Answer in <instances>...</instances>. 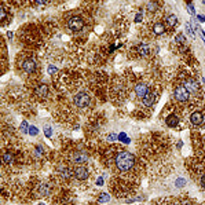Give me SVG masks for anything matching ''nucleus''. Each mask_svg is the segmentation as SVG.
<instances>
[{"instance_id": "31", "label": "nucleus", "mask_w": 205, "mask_h": 205, "mask_svg": "<svg viewBox=\"0 0 205 205\" xmlns=\"http://www.w3.org/2000/svg\"><path fill=\"white\" fill-rule=\"evenodd\" d=\"M118 138H121V141L123 142H129V139H127V136H125L124 134H120V136Z\"/></svg>"}, {"instance_id": "26", "label": "nucleus", "mask_w": 205, "mask_h": 205, "mask_svg": "<svg viewBox=\"0 0 205 205\" xmlns=\"http://www.w3.org/2000/svg\"><path fill=\"white\" fill-rule=\"evenodd\" d=\"M187 11L191 14V15H194V7H193V4H187Z\"/></svg>"}, {"instance_id": "21", "label": "nucleus", "mask_w": 205, "mask_h": 205, "mask_svg": "<svg viewBox=\"0 0 205 205\" xmlns=\"http://www.w3.org/2000/svg\"><path fill=\"white\" fill-rule=\"evenodd\" d=\"M28 132H29V135H32V136H35V135H37V128L32 125V127H29V131H28Z\"/></svg>"}, {"instance_id": "25", "label": "nucleus", "mask_w": 205, "mask_h": 205, "mask_svg": "<svg viewBox=\"0 0 205 205\" xmlns=\"http://www.w3.org/2000/svg\"><path fill=\"white\" fill-rule=\"evenodd\" d=\"M176 41L178 43H183L185 41V36H183V33H179L176 36Z\"/></svg>"}, {"instance_id": "33", "label": "nucleus", "mask_w": 205, "mask_h": 205, "mask_svg": "<svg viewBox=\"0 0 205 205\" xmlns=\"http://www.w3.org/2000/svg\"><path fill=\"white\" fill-rule=\"evenodd\" d=\"M98 186H102L103 185V179H102V178H99V179H98V183H97Z\"/></svg>"}, {"instance_id": "36", "label": "nucleus", "mask_w": 205, "mask_h": 205, "mask_svg": "<svg viewBox=\"0 0 205 205\" xmlns=\"http://www.w3.org/2000/svg\"><path fill=\"white\" fill-rule=\"evenodd\" d=\"M198 19L201 21V22H204V21H205V18H204V15H198Z\"/></svg>"}, {"instance_id": "18", "label": "nucleus", "mask_w": 205, "mask_h": 205, "mask_svg": "<svg viewBox=\"0 0 205 205\" xmlns=\"http://www.w3.org/2000/svg\"><path fill=\"white\" fill-rule=\"evenodd\" d=\"M153 30H154L156 35H162V33L165 32V26L162 24H156L154 25V28H153Z\"/></svg>"}, {"instance_id": "7", "label": "nucleus", "mask_w": 205, "mask_h": 205, "mask_svg": "<svg viewBox=\"0 0 205 205\" xmlns=\"http://www.w3.org/2000/svg\"><path fill=\"white\" fill-rule=\"evenodd\" d=\"M36 69V62L33 59H26L22 62V70L25 73H33Z\"/></svg>"}, {"instance_id": "2", "label": "nucleus", "mask_w": 205, "mask_h": 205, "mask_svg": "<svg viewBox=\"0 0 205 205\" xmlns=\"http://www.w3.org/2000/svg\"><path fill=\"white\" fill-rule=\"evenodd\" d=\"M68 26L70 30H73V32H80L81 29H83V26H84V21H83V18L79 15L70 17L68 21Z\"/></svg>"}, {"instance_id": "15", "label": "nucleus", "mask_w": 205, "mask_h": 205, "mask_svg": "<svg viewBox=\"0 0 205 205\" xmlns=\"http://www.w3.org/2000/svg\"><path fill=\"white\" fill-rule=\"evenodd\" d=\"M167 24H168L169 28H173V26H176L178 24V19H176V15H168L167 17Z\"/></svg>"}, {"instance_id": "23", "label": "nucleus", "mask_w": 205, "mask_h": 205, "mask_svg": "<svg viewBox=\"0 0 205 205\" xmlns=\"http://www.w3.org/2000/svg\"><path fill=\"white\" fill-rule=\"evenodd\" d=\"M186 33L187 35H190V36H193V30H191V26H190V24H186Z\"/></svg>"}, {"instance_id": "22", "label": "nucleus", "mask_w": 205, "mask_h": 205, "mask_svg": "<svg viewBox=\"0 0 205 205\" xmlns=\"http://www.w3.org/2000/svg\"><path fill=\"white\" fill-rule=\"evenodd\" d=\"M21 131H22V132L29 131V129H28V123H26V121H22V124H21Z\"/></svg>"}, {"instance_id": "10", "label": "nucleus", "mask_w": 205, "mask_h": 205, "mask_svg": "<svg viewBox=\"0 0 205 205\" xmlns=\"http://www.w3.org/2000/svg\"><path fill=\"white\" fill-rule=\"evenodd\" d=\"M35 94H36L37 97H41V98H45L47 95H48V87L45 84H40L39 87L36 88V91H35Z\"/></svg>"}, {"instance_id": "17", "label": "nucleus", "mask_w": 205, "mask_h": 205, "mask_svg": "<svg viewBox=\"0 0 205 205\" xmlns=\"http://www.w3.org/2000/svg\"><path fill=\"white\" fill-rule=\"evenodd\" d=\"M138 51H139L141 55L145 56V55H147V54L150 52V47H149V45H146V44H141L139 47H138Z\"/></svg>"}, {"instance_id": "4", "label": "nucleus", "mask_w": 205, "mask_h": 205, "mask_svg": "<svg viewBox=\"0 0 205 205\" xmlns=\"http://www.w3.org/2000/svg\"><path fill=\"white\" fill-rule=\"evenodd\" d=\"M90 103V95L85 92H79L74 97V105H76L77 108H85V106H88Z\"/></svg>"}, {"instance_id": "19", "label": "nucleus", "mask_w": 205, "mask_h": 205, "mask_svg": "<svg viewBox=\"0 0 205 205\" xmlns=\"http://www.w3.org/2000/svg\"><path fill=\"white\" fill-rule=\"evenodd\" d=\"M157 6H158V4L154 3V1H152V3H147V10H149V11H156V10H157Z\"/></svg>"}, {"instance_id": "29", "label": "nucleus", "mask_w": 205, "mask_h": 205, "mask_svg": "<svg viewBox=\"0 0 205 205\" xmlns=\"http://www.w3.org/2000/svg\"><path fill=\"white\" fill-rule=\"evenodd\" d=\"M109 198H110V197H109L108 194H103V196L99 198V201H102V202H103V201H109Z\"/></svg>"}, {"instance_id": "30", "label": "nucleus", "mask_w": 205, "mask_h": 205, "mask_svg": "<svg viewBox=\"0 0 205 205\" xmlns=\"http://www.w3.org/2000/svg\"><path fill=\"white\" fill-rule=\"evenodd\" d=\"M55 72H58V69L55 66H48V73H55Z\"/></svg>"}, {"instance_id": "27", "label": "nucleus", "mask_w": 205, "mask_h": 205, "mask_svg": "<svg viewBox=\"0 0 205 205\" xmlns=\"http://www.w3.org/2000/svg\"><path fill=\"white\" fill-rule=\"evenodd\" d=\"M44 134H45V136H47V138H50V136H51V134H52V131L48 128V127H45V128H44Z\"/></svg>"}, {"instance_id": "20", "label": "nucleus", "mask_w": 205, "mask_h": 205, "mask_svg": "<svg viewBox=\"0 0 205 205\" xmlns=\"http://www.w3.org/2000/svg\"><path fill=\"white\" fill-rule=\"evenodd\" d=\"M3 161H4V162H11V161H12V156L10 153H4L3 154Z\"/></svg>"}, {"instance_id": "14", "label": "nucleus", "mask_w": 205, "mask_h": 205, "mask_svg": "<svg viewBox=\"0 0 205 205\" xmlns=\"http://www.w3.org/2000/svg\"><path fill=\"white\" fill-rule=\"evenodd\" d=\"M154 99H156V97H154V94H152V92H149L145 98H142V101H143V105H145V106H152V105L154 103Z\"/></svg>"}, {"instance_id": "11", "label": "nucleus", "mask_w": 205, "mask_h": 205, "mask_svg": "<svg viewBox=\"0 0 205 205\" xmlns=\"http://www.w3.org/2000/svg\"><path fill=\"white\" fill-rule=\"evenodd\" d=\"M185 88L189 92L194 94V92H197L198 85H197V83H196L194 80H186V83H185Z\"/></svg>"}, {"instance_id": "32", "label": "nucleus", "mask_w": 205, "mask_h": 205, "mask_svg": "<svg viewBox=\"0 0 205 205\" xmlns=\"http://www.w3.org/2000/svg\"><path fill=\"white\" fill-rule=\"evenodd\" d=\"M139 21H142V14L141 12L136 14V17H135V22H139Z\"/></svg>"}, {"instance_id": "28", "label": "nucleus", "mask_w": 205, "mask_h": 205, "mask_svg": "<svg viewBox=\"0 0 205 205\" xmlns=\"http://www.w3.org/2000/svg\"><path fill=\"white\" fill-rule=\"evenodd\" d=\"M0 18H1V19L6 18V10H4V7L0 8Z\"/></svg>"}, {"instance_id": "9", "label": "nucleus", "mask_w": 205, "mask_h": 205, "mask_svg": "<svg viewBox=\"0 0 205 205\" xmlns=\"http://www.w3.org/2000/svg\"><path fill=\"white\" fill-rule=\"evenodd\" d=\"M202 120H204V116H202L201 112H194V113H191V116H190V121H191V124H194V125L202 124Z\"/></svg>"}, {"instance_id": "34", "label": "nucleus", "mask_w": 205, "mask_h": 205, "mask_svg": "<svg viewBox=\"0 0 205 205\" xmlns=\"http://www.w3.org/2000/svg\"><path fill=\"white\" fill-rule=\"evenodd\" d=\"M36 4H37V6H45V1H40V0H37Z\"/></svg>"}, {"instance_id": "12", "label": "nucleus", "mask_w": 205, "mask_h": 205, "mask_svg": "<svg viewBox=\"0 0 205 205\" xmlns=\"http://www.w3.org/2000/svg\"><path fill=\"white\" fill-rule=\"evenodd\" d=\"M58 172H59V175L64 178V179H68V178H70V175H72L70 169L66 168L65 165H59V167H58Z\"/></svg>"}, {"instance_id": "24", "label": "nucleus", "mask_w": 205, "mask_h": 205, "mask_svg": "<svg viewBox=\"0 0 205 205\" xmlns=\"http://www.w3.org/2000/svg\"><path fill=\"white\" fill-rule=\"evenodd\" d=\"M186 185V180L185 179H176V186L178 187H182V186Z\"/></svg>"}, {"instance_id": "37", "label": "nucleus", "mask_w": 205, "mask_h": 205, "mask_svg": "<svg viewBox=\"0 0 205 205\" xmlns=\"http://www.w3.org/2000/svg\"><path fill=\"white\" fill-rule=\"evenodd\" d=\"M186 205H190V204H186Z\"/></svg>"}, {"instance_id": "5", "label": "nucleus", "mask_w": 205, "mask_h": 205, "mask_svg": "<svg viewBox=\"0 0 205 205\" xmlns=\"http://www.w3.org/2000/svg\"><path fill=\"white\" fill-rule=\"evenodd\" d=\"M73 173H74L76 179H79V180H84V179L88 178V169L85 168V167H77L73 171Z\"/></svg>"}, {"instance_id": "1", "label": "nucleus", "mask_w": 205, "mask_h": 205, "mask_svg": "<svg viewBox=\"0 0 205 205\" xmlns=\"http://www.w3.org/2000/svg\"><path fill=\"white\" fill-rule=\"evenodd\" d=\"M116 167L118 171L121 172H128L129 169H132V167L135 165V157L134 154L128 153V152H118L114 158Z\"/></svg>"}, {"instance_id": "8", "label": "nucleus", "mask_w": 205, "mask_h": 205, "mask_svg": "<svg viewBox=\"0 0 205 205\" xmlns=\"http://www.w3.org/2000/svg\"><path fill=\"white\" fill-rule=\"evenodd\" d=\"M135 94H136L139 98H145L147 94H149V88L147 85L143 84V83H139V84L135 85Z\"/></svg>"}, {"instance_id": "35", "label": "nucleus", "mask_w": 205, "mask_h": 205, "mask_svg": "<svg viewBox=\"0 0 205 205\" xmlns=\"http://www.w3.org/2000/svg\"><path fill=\"white\" fill-rule=\"evenodd\" d=\"M201 185H202V187H205V175L202 176V179H201Z\"/></svg>"}, {"instance_id": "13", "label": "nucleus", "mask_w": 205, "mask_h": 205, "mask_svg": "<svg viewBox=\"0 0 205 205\" xmlns=\"http://www.w3.org/2000/svg\"><path fill=\"white\" fill-rule=\"evenodd\" d=\"M167 125H168V127H176L178 124H179V118H178L176 116H173V114H171V116H168L167 117Z\"/></svg>"}, {"instance_id": "16", "label": "nucleus", "mask_w": 205, "mask_h": 205, "mask_svg": "<svg viewBox=\"0 0 205 205\" xmlns=\"http://www.w3.org/2000/svg\"><path fill=\"white\" fill-rule=\"evenodd\" d=\"M50 193V186L45 185V183H41L40 187H39V194L40 196H47Z\"/></svg>"}, {"instance_id": "3", "label": "nucleus", "mask_w": 205, "mask_h": 205, "mask_svg": "<svg viewBox=\"0 0 205 205\" xmlns=\"http://www.w3.org/2000/svg\"><path fill=\"white\" fill-rule=\"evenodd\" d=\"M173 95H175V99L179 102H185L189 99V91L185 88V85H178L173 91Z\"/></svg>"}, {"instance_id": "6", "label": "nucleus", "mask_w": 205, "mask_h": 205, "mask_svg": "<svg viewBox=\"0 0 205 205\" xmlns=\"http://www.w3.org/2000/svg\"><path fill=\"white\" fill-rule=\"evenodd\" d=\"M87 158H88V156L84 152H76L72 156V161L74 164H84L85 161H87Z\"/></svg>"}]
</instances>
